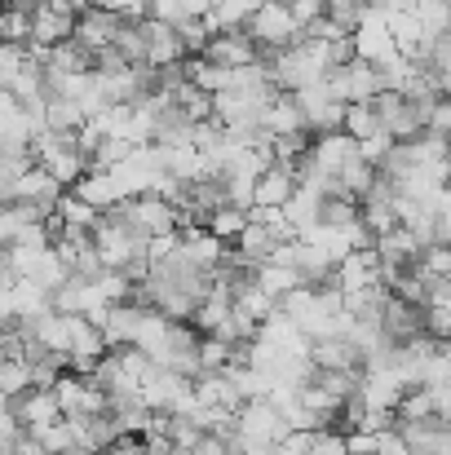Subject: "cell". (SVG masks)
<instances>
[{
	"instance_id": "13",
	"label": "cell",
	"mask_w": 451,
	"mask_h": 455,
	"mask_svg": "<svg viewBox=\"0 0 451 455\" xmlns=\"http://www.w3.org/2000/svg\"><path fill=\"white\" fill-rule=\"evenodd\" d=\"M120 27H125L120 13H107V9H98V4H85V9L76 13V31H71V40H80V44L98 58L102 49H116Z\"/></svg>"
},
{
	"instance_id": "32",
	"label": "cell",
	"mask_w": 451,
	"mask_h": 455,
	"mask_svg": "<svg viewBox=\"0 0 451 455\" xmlns=\"http://www.w3.org/2000/svg\"><path fill=\"white\" fill-rule=\"evenodd\" d=\"M262 9V0H213L208 9V27L213 31H235V27H248V18Z\"/></svg>"
},
{
	"instance_id": "11",
	"label": "cell",
	"mask_w": 451,
	"mask_h": 455,
	"mask_svg": "<svg viewBox=\"0 0 451 455\" xmlns=\"http://www.w3.org/2000/svg\"><path fill=\"white\" fill-rule=\"evenodd\" d=\"M293 98H297L305 129H314V133L341 129V120H345V102H341V98L332 93V84H327V80L301 84V89H293Z\"/></svg>"
},
{
	"instance_id": "29",
	"label": "cell",
	"mask_w": 451,
	"mask_h": 455,
	"mask_svg": "<svg viewBox=\"0 0 451 455\" xmlns=\"http://www.w3.org/2000/svg\"><path fill=\"white\" fill-rule=\"evenodd\" d=\"M98 217H102V212H98L89 199H80L76 190H71V195L62 190V199H58V208H53V226H67V230H93Z\"/></svg>"
},
{
	"instance_id": "53",
	"label": "cell",
	"mask_w": 451,
	"mask_h": 455,
	"mask_svg": "<svg viewBox=\"0 0 451 455\" xmlns=\"http://www.w3.org/2000/svg\"><path fill=\"white\" fill-rule=\"evenodd\" d=\"M0 403H4V398H0Z\"/></svg>"
},
{
	"instance_id": "28",
	"label": "cell",
	"mask_w": 451,
	"mask_h": 455,
	"mask_svg": "<svg viewBox=\"0 0 451 455\" xmlns=\"http://www.w3.org/2000/svg\"><path fill=\"white\" fill-rule=\"evenodd\" d=\"M376 186V164H367L363 155L358 159H350L341 172H336V181H332V195H345V199H354V204H363V195Z\"/></svg>"
},
{
	"instance_id": "15",
	"label": "cell",
	"mask_w": 451,
	"mask_h": 455,
	"mask_svg": "<svg viewBox=\"0 0 451 455\" xmlns=\"http://www.w3.org/2000/svg\"><path fill=\"white\" fill-rule=\"evenodd\" d=\"M31 138H36V120L27 116V107L9 89H0V151L31 155Z\"/></svg>"
},
{
	"instance_id": "33",
	"label": "cell",
	"mask_w": 451,
	"mask_h": 455,
	"mask_svg": "<svg viewBox=\"0 0 451 455\" xmlns=\"http://www.w3.org/2000/svg\"><path fill=\"white\" fill-rule=\"evenodd\" d=\"M253 221V212L248 208H239V204H221L213 217H208V230L221 239V243H235L239 235H244V226Z\"/></svg>"
},
{
	"instance_id": "3",
	"label": "cell",
	"mask_w": 451,
	"mask_h": 455,
	"mask_svg": "<svg viewBox=\"0 0 451 455\" xmlns=\"http://www.w3.org/2000/svg\"><path fill=\"white\" fill-rule=\"evenodd\" d=\"M262 49H288V44H297L301 36H305V27L297 22V13L288 9V0H262V9L248 18V27H244Z\"/></svg>"
},
{
	"instance_id": "16",
	"label": "cell",
	"mask_w": 451,
	"mask_h": 455,
	"mask_svg": "<svg viewBox=\"0 0 451 455\" xmlns=\"http://www.w3.org/2000/svg\"><path fill=\"white\" fill-rule=\"evenodd\" d=\"M138 22H142V40H147V67L159 71V67L186 62V44H181V36H177L173 22H164V18H155V13H142Z\"/></svg>"
},
{
	"instance_id": "35",
	"label": "cell",
	"mask_w": 451,
	"mask_h": 455,
	"mask_svg": "<svg viewBox=\"0 0 451 455\" xmlns=\"http://www.w3.org/2000/svg\"><path fill=\"white\" fill-rule=\"evenodd\" d=\"M213 0H150V13L164 18V22H190V18H208Z\"/></svg>"
},
{
	"instance_id": "50",
	"label": "cell",
	"mask_w": 451,
	"mask_h": 455,
	"mask_svg": "<svg viewBox=\"0 0 451 455\" xmlns=\"http://www.w3.org/2000/svg\"><path fill=\"white\" fill-rule=\"evenodd\" d=\"M4 199H9V181L0 177V204H4Z\"/></svg>"
},
{
	"instance_id": "2",
	"label": "cell",
	"mask_w": 451,
	"mask_h": 455,
	"mask_svg": "<svg viewBox=\"0 0 451 455\" xmlns=\"http://www.w3.org/2000/svg\"><path fill=\"white\" fill-rule=\"evenodd\" d=\"M93 243H98V257H102L107 270H129V266H142V261H147V239L125 221L120 208H111V212L98 217Z\"/></svg>"
},
{
	"instance_id": "48",
	"label": "cell",
	"mask_w": 451,
	"mask_h": 455,
	"mask_svg": "<svg viewBox=\"0 0 451 455\" xmlns=\"http://www.w3.org/2000/svg\"><path fill=\"white\" fill-rule=\"evenodd\" d=\"M147 455H195V451H181V447H173V443H159V447H147Z\"/></svg>"
},
{
	"instance_id": "34",
	"label": "cell",
	"mask_w": 451,
	"mask_h": 455,
	"mask_svg": "<svg viewBox=\"0 0 451 455\" xmlns=\"http://www.w3.org/2000/svg\"><path fill=\"white\" fill-rule=\"evenodd\" d=\"M390 36H394V44L403 49V53H416L425 40H421V22H416V13H412V4H403V9H390Z\"/></svg>"
},
{
	"instance_id": "52",
	"label": "cell",
	"mask_w": 451,
	"mask_h": 455,
	"mask_svg": "<svg viewBox=\"0 0 451 455\" xmlns=\"http://www.w3.org/2000/svg\"><path fill=\"white\" fill-rule=\"evenodd\" d=\"M0 159H4V151H0Z\"/></svg>"
},
{
	"instance_id": "51",
	"label": "cell",
	"mask_w": 451,
	"mask_h": 455,
	"mask_svg": "<svg viewBox=\"0 0 451 455\" xmlns=\"http://www.w3.org/2000/svg\"><path fill=\"white\" fill-rule=\"evenodd\" d=\"M71 455H93V451H71Z\"/></svg>"
},
{
	"instance_id": "9",
	"label": "cell",
	"mask_w": 451,
	"mask_h": 455,
	"mask_svg": "<svg viewBox=\"0 0 451 455\" xmlns=\"http://www.w3.org/2000/svg\"><path fill=\"white\" fill-rule=\"evenodd\" d=\"M327 84H332V93H336L345 107H350V102H376V98L385 93L376 62H363V58H350V62L332 67V71H327Z\"/></svg>"
},
{
	"instance_id": "37",
	"label": "cell",
	"mask_w": 451,
	"mask_h": 455,
	"mask_svg": "<svg viewBox=\"0 0 451 455\" xmlns=\"http://www.w3.org/2000/svg\"><path fill=\"white\" fill-rule=\"evenodd\" d=\"M301 455H350V447H345V429H336V425L310 429V434H305V447H301Z\"/></svg>"
},
{
	"instance_id": "20",
	"label": "cell",
	"mask_w": 451,
	"mask_h": 455,
	"mask_svg": "<svg viewBox=\"0 0 451 455\" xmlns=\"http://www.w3.org/2000/svg\"><path fill=\"white\" fill-rule=\"evenodd\" d=\"M142 314H147V305L142 301H116L102 318H98V327H102V336H107V349H120V345H133V336H138V327H142Z\"/></svg>"
},
{
	"instance_id": "45",
	"label": "cell",
	"mask_w": 451,
	"mask_h": 455,
	"mask_svg": "<svg viewBox=\"0 0 451 455\" xmlns=\"http://www.w3.org/2000/svg\"><path fill=\"white\" fill-rule=\"evenodd\" d=\"M98 9H107V13H120V18H142L150 13V0H93Z\"/></svg>"
},
{
	"instance_id": "14",
	"label": "cell",
	"mask_w": 451,
	"mask_h": 455,
	"mask_svg": "<svg viewBox=\"0 0 451 455\" xmlns=\"http://www.w3.org/2000/svg\"><path fill=\"white\" fill-rule=\"evenodd\" d=\"M204 58L217 62V67H226V71H235V67L262 62V44H257L244 27H235V31H213L208 44H204Z\"/></svg>"
},
{
	"instance_id": "38",
	"label": "cell",
	"mask_w": 451,
	"mask_h": 455,
	"mask_svg": "<svg viewBox=\"0 0 451 455\" xmlns=\"http://www.w3.org/2000/svg\"><path fill=\"white\" fill-rule=\"evenodd\" d=\"M416 266L439 283V279H451V239H439V243H430V248H421V257H416Z\"/></svg>"
},
{
	"instance_id": "39",
	"label": "cell",
	"mask_w": 451,
	"mask_h": 455,
	"mask_svg": "<svg viewBox=\"0 0 451 455\" xmlns=\"http://www.w3.org/2000/svg\"><path fill=\"white\" fill-rule=\"evenodd\" d=\"M31 385V367L27 358H0V398L9 403L13 394H22Z\"/></svg>"
},
{
	"instance_id": "46",
	"label": "cell",
	"mask_w": 451,
	"mask_h": 455,
	"mask_svg": "<svg viewBox=\"0 0 451 455\" xmlns=\"http://www.w3.org/2000/svg\"><path fill=\"white\" fill-rule=\"evenodd\" d=\"M288 9L297 13L301 27H310V22H318L327 13V0H288Z\"/></svg>"
},
{
	"instance_id": "6",
	"label": "cell",
	"mask_w": 451,
	"mask_h": 455,
	"mask_svg": "<svg viewBox=\"0 0 451 455\" xmlns=\"http://www.w3.org/2000/svg\"><path fill=\"white\" fill-rule=\"evenodd\" d=\"M53 394H58V407H62L67 420H89V416L111 411L107 389H102L93 376H80V371H62V376L53 380Z\"/></svg>"
},
{
	"instance_id": "8",
	"label": "cell",
	"mask_w": 451,
	"mask_h": 455,
	"mask_svg": "<svg viewBox=\"0 0 451 455\" xmlns=\"http://www.w3.org/2000/svg\"><path fill=\"white\" fill-rule=\"evenodd\" d=\"M350 49H354V58H363V62H385L390 53H399V44H394V36H390V9L367 4L363 18H358L354 31H350Z\"/></svg>"
},
{
	"instance_id": "31",
	"label": "cell",
	"mask_w": 451,
	"mask_h": 455,
	"mask_svg": "<svg viewBox=\"0 0 451 455\" xmlns=\"http://www.w3.org/2000/svg\"><path fill=\"white\" fill-rule=\"evenodd\" d=\"M341 129H345V133H350L354 142H367V138L385 133L376 102H350V107H345V120H341Z\"/></svg>"
},
{
	"instance_id": "40",
	"label": "cell",
	"mask_w": 451,
	"mask_h": 455,
	"mask_svg": "<svg viewBox=\"0 0 451 455\" xmlns=\"http://www.w3.org/2000/svg\"><path fill=\"white\" fill-rule=\"evenodd\" d=\"M27 62H31V49H27V44H9V40H0V89H9V84L22 76Z\"/></svg>"
},
{
	"instance_id": "1",
	"label": "cell",
	"mask_w": 451,
	"mask_h": 455,
	"mask_svg": "<svg viewBox=\"0 0 451 455\" xmlns=\"http://www.w3.org/2000/svg\"><path fill=\"white\" fill-rule=\"evenodd\" d=\"M31 159H36L58 186H76V181L93 168V159H89L85 142H80V129H36Z\"/></svg>"
},
{
	"instance_id": "4",
	"label": "cell",
	"mask_w": 451,
	"mask_h": 455,
	"mask_svg": "<svg viewBox=\"0 0 451 455\" xmlns=\"http://www.w3.org/2000/svg\"><path fill=\"white\" fill-rule=\"evenodd\" d=\"M49 230H58L49 212H40V208H31L22 199H4L0 204V248L4 252L18 248V243H49Z\"/></svg>"
},
{
	"instance_id": "44",
	"label": "cell",
	"mask_w": 451,
	"mask_h": 455,
	"mask_svg": "<svg viewBox=\"0 0 451 455\" xmlns=\"http://www.w3.org/2000/svg\"><path fill=\"white\" fill-rule=\"evenodd\" d=\"M18 323V279H0V327Z\"/></svg>"
},
{
	"instance_id": "36",
	"label": "cell",
	"mask_w": 451,
	"mask_h": 455,
	"mask_svg": "<svg viewBox=\"0 0 451 455\" xmlns=\"http://www.w3.org/2000/svg\"><path fill=\"white\" fill-rule=\"evenodd\" d=\"M0 40H9V44H31V13L4 0V4H0Z\"/></svg>"
},
{
	"instance_id": "21",
	"label": "cell",
	"mask_w": 451,
	"mask_h": 455,
	"mask_svg": "<svg viewBox=\"0 0 451 455\" xmlns=\"http://www.w3.org/2000/svg\"><path fill=\"white\" fill-rule=\"evenodd\" d=\"M381 327H385V336H390L394 345H403V340H412V336L425 331V305H412L390 292L385 314H381Z\"/></svg>"
},
{
	"instance_id": "30",
	"label": "cell",
	"mask_w": 451,
	"mask_h": 455,
	"mask_svg": "<svg viewBox=\"0 0 451 455\" xmlns=\"http://www.w3.org/2000/svg\"><path fill=\"white\" fill-rule=\"evenodd\" d=\"M412 13L421 22V40L434 44L439 36L451 31V0H412Z\"/></svg>"
},
{
	"instance_id": "41",
	"label": "cell",
	"mask_w": 451,
	"mask_h": 455,
	"mask_svg": "<svg viewBox=\"0 0 451 455\" xmlns=\"http://www.w3.org/2000/svg\"><path fill=\"white\" fill-rule=\"evenodd\" d=\"M177 36H181L186 58H190V53H204V44H208L213 27H208V18H190V22H177Z\"/></svg>"
},
{
	"instance_id": "24",
	"label": "cell",
	"mask_w": 451,
	"mask_h": 455,
	"mask_svg": "<svg viewBox=\"0 0 451 455\" xmlns=\"http://www.w3.org/2000/svg\"><path fill=\"white\" fill-rule=\"evenodd\" d=\"M262 129L270 133V138H284V133H310L305 129V120H301V107L293 93H275L270 102H266V111H262Z\"/></svg>"
},
{
	"instance_id": "10",
	"label": "cell",
	"mask_w": 451,
	"mask_h": 455,
	"mask_svg": "<svg viewBox=\"0 0 451 455\" xmlns=\"http://www.w3.org/2000/svg\"><path fill=\"white\" fill-rule=\"evenodd\" d=\"M9 411H13V420H18L22 434H40V429H49V425L62 420V407H58L53 385H27L22 394L9 398Z\"/></svg>"
},
{
	"instance_id": "22",
	"label": "cell",
	"mask_w": 451,
	"mask_h": 455,
	"mask_svg": "<svg viewBox=\"0 0 451 455\" xmlns=\"http://www.w3.org/2000/svg\"><path fill=\"white\" fill-rule=\"evenodd\" d=\"M372 248H376V257H381V266H412L416 257H421V239H416V230L412 226H394V230H385V235H376L372 239Z\"/></svg>"
},
{
	"instance_id": "17",
	"label": "cell",
	"mask_w": 451,
	"mask_h": 455,
	"mask_svg": "<svg viewBox=\"0 0 451 455\" xmlns=\"http://www.w3.org/2000/svg\"><path fill=\"white\" fill-rule=\"evenodd\" d=\"M62 190H67V186H58V181H53V177L31 159V164L13 177V195H9V199H22V204H31V208H40V212H49V217H53V208H58Z\"/></svg>"
},
{
	"instance_id": "26",
	"label": "cell",
	"mask_w": 451,
	"mask_h": 455,
	"mask_svg": "<svg viewBox=\"0 0 451 455\" xmlns=\"http://www.w3.org/2000/svg\"><path fill=\"white\" fill-rule=\"evenodd\" d=\"M40 62H44V71H53V76H76V71H93V53L80 44V40H62V44H53V49H44L40 53Z\"/></svg>"
},
{
	"instance_id": "47",
	"label": "cell",
	"mask_w": 451,
	"mask_h": 455,
	"mask_svg": "<svg viewBox=\"0 0 451 455\" xmlns=\"http://www.w3.org/2000/svg\"><path fill=\"white\" fill-rule=\"evenodd\" d=\"M13 434H18V420H13L9 403H0V443H4V438H13Z\"/></svg>"
},
{
	"instance_id": "23",
	"label": "cell",
	"mask_w": 451,
	"mask_h": 455,
	"mask_svg": "<svg viewBox=\"0 0 451 455\" xmlns=\"http://www.w3.org/2000/svg\"><path fill=\"white\" fill-rule=\"evenodd\" d=\"M323 199H327L323 190H314V186L297 181V195H293V199L279 208V212H284V221H288V230H293L297 239L310 230V226H314V221H318V217H323Z\"/></svg>"
},
{
	"instance_id": "5",
	"label": "cell",
	"mask_w": 451,
	"mask_h": 455,
	"mask_svg": "<svg viewBox=\"0 0 451 455\" xmlns=\"http://www.w3.org/2000/svg\"><path fill=\"white\" fill-rule=\"evenodd\" d=\"M120 212H125V221L142 235V239H164V235H177L181 230V221H177V208H173V199H164L159 190H147V195H133V199H125L120 204Z\"/></svg>"
},
{
	"instance_id": "18",
	"label": "cell",
	"mask_w": 451,
	"mask_h": 455,
	"mask_svg": "<svg viewBox=\"0 0 451 455\" xmlns=\"http://www.w3.org/2000/svg\"><path fill=\"white\" fill-rule=\"evenodd\" d=\"M293 195H297V168L270 164V168L257 177V186H253V212H275V208H284Z\"/></svg>"
},
{
	"instance_id": "12",
	"label": "cell",
	"mask_w": 451,
	"mask_h": 455,
	"mask_svg": "<svg viewBox=\"0 0 451 455\" xmlns=\"http://www.w3.org/2000/svg\"><path fill=\"white\" fill-rule=\"evenodd\" d=\"M76 13H80V9H76L71 0H53V4L36 9V13H31V49L44 53V49L71 40V31H76Z\"/></svg>"
},
{
	"instance_id": "27",
	"label": "cell",
	"mask_w": 451,
	"mask_h": 455,
	"mask_svg": "<svg viewBox=\"0 0 451 455\" xmlns=\"http://www.w3.org/2000/svg\"><path fill=\"white\" fill-rule=\"evenodd\" d=\"M253 279H257V288L270 292L275 301H284L288 292H297L301 283H305L297 266H284V261H262V266H253Z\"/></svg>"
},
{
	"instance_id": "42",
	"label": "cell",
	"mask_w": 451,
	"mask_h": 455,
	"mask_svg": "<svg viewBox=\"0 0 451 455\" xmlns=\"http://www.w3.org/2000/svg\"><path fill=\"white\" fill-rule=\"evenodd\" d=\"M425 133L451 138V98H434V107H430V116H425Z\"/></svg>"
},
{
	"instance_id": "43",
	"label": "cell",
	"mask_w": 451,
	"mask_h": 455,
	"mask_svg": "<svg viewBox=\"0 0 451 455\" xmlns=\"http://www.w3.org/2000/svg\"><path fill=\"white\" fill-rule=\"evenodd\" d=\"M372 438H376V455H412V447H407V438H403L399 425H390V429H381Z\"/></svg>"
},
{
	"instance_id": "7",
	"label": "cell",
	"mask_w": 451,
	"mask_h": 455,
	"mask_svg": "<svg viewBox=\"0 0 451 455\" xmlns=\"http://www.w3.org/2000/svg\"><path fill=\"white\" fill-rule=\"evenodd\" d=\"M430 107H434V102H416V98H407V93H399V89H385V93L376 98L381 124H385V133H390L394 142L421 138V133H425V116H430Z\"/></svg>"
},
{
	"instance_id": "19",
	"label": "cell",
	"mask_w": 451,
	"mask_h": 455,
	"mask_svg": "<svg viewBox=\"0 0 451 455\" xmlns=\"http://www.w3.org/2000/svg\"><path fill=\"white\" fill-rule=\"evenodd\" d=\"M332 283H336L341 292H363V288H376V283H381V257H376V248H354L345 261H336Z\"/></svg>"
},
{
	"instance_id": "49",
	"label": "cell",
	"mask_w": 451,
	"mask_h": 455,
	"mask_svg": "<svg viewBox=\"0 0 451 455\" xmlns=\"http://www.w3.org/2000/svg\"><path fill=\"white\" fill-rule=\"evenodd\" d=\"M9 4H18V9H27V13H36V9H44V4H53V0H9Z\"/></svg>"
},
{
	"instance_id": "25",
	"label": "cell",
	"mask_w": 451,
	"mask_h": 455,
	"mask_svg": "<svg viewBox=\"0 0 451 455\" xmlns=\"http://www.w3.org/2000/svg\"><path fill=\"white\" fill-rule=\"evenodd\" d=\"M76 195H80V199H89L98 212H111V208H120V204H125V190L116 186V177H111L107 168H89V172L76 181Z\"/></svg>"
}]
</instances>
